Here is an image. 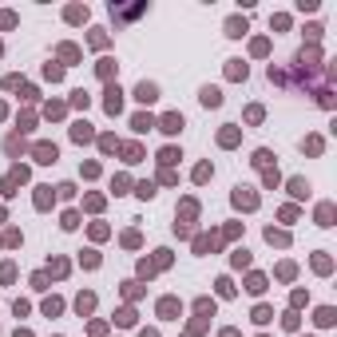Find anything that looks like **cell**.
I'll list each match as a JSON object with an SVG mask.
<instances>
[{"label":"cell","instance_id":"6da1fadb","mask_svg":"<svg viewBox=\"0 0 337 337\" xmlns=\"http://www.w3.org/2000/svg\"><path fill=\"white\" fill-rule=\"evenodd\" d=\"M234 206L254 210V206H258V195H254V191H246V187H238V191H234Z\"/></svg>","mask_w":337,"mask_h":337},{"label":"cell","instance_id":"7a4b0ae2","mask_svg":"<svg viewBox=\"0 0 337 337\" xmlns=\"http://www.w3.org/2000/svg\"><path fill=\"white\" fill-rule=\"evenodd\" d=\"M32 155H36V163H56V155H59V151H56V143H36V151H32Z\"/></svg>","mask_w":337,"mask_h":337},{"label":"cell","instance_id":"3957f363","mask_svg":"<svg viewBox=\"0 0 337 337\" xmlns=\"http://www.w3.org/2000/svg\"><path fill=\"white\" fill-rule=\"evenodd\" d=\"M135 99H139V103H155V99H159V87H155V83H139V87H135Z\"/></svg>","mask_w":337,"mask_h":337},{"label":"cell","instance_id":"277c9868","mask_svg":"<svg viewBox=\"0 0 337 337\" xmlns=\"http://www.w3.org/2000/svg\"><path fill=\"white\" fill-rule=\"evenodd\" d=\"M159 127H163L167 135H175V131H182V115H178V111H171V115H163V119H159Z\"/></svg>","mask_w":337,"mask_h":337},{"label":"cell","instance_id":"5b68a950","mask_svg":"<svg viewBox=\"0 0 337 337\" xmlns=\"http://www.w3.org/2000/svg\"><path fill=\"white\" fill-rule=\"evenodd\" d=\"M198 99H202L206 107H218V103H222V91H218V87H202V96H198Z\"/></svg>","mask_w":337,"mask_h":337},{"label":"cell","instance_id":"8992f818","mask_svg":"<svg viewBox=\"0 0 337 337\" xmlns=\"http://www.w3.org/2000/svg\"><path fill=\"white\" fill-rule=\"evenodd\" d=\"M76 310L79 314H91V310H96V294H79L76 297Z\"/></svg>","mask_w":337,"mask_h":337},{"label":"cell","instance_id":"52a82bcc","mask_svg":"<svg viewBox=\"0 0 337 337\" xmlns=\"http://www.w3.org/2000/svg\"><path fill=\"white\" fill-rule=\"evenodd\" d=\"M290 195L294 198H305V195H310V182H305V178H290Z\"/></svg>","mask_w":337,"mask_h":337},{"label":"cell","instance_id":"ba28073f","mask_svg":"<svg viewBox=\"0 0 337 337\" xmlns=\"http://www.w3.org/2000/svg\"><path fill=\"white\" fill-rule=\"evenodd\" d=\"M36 206H40V210L52 206V187H36Z\"/></svg>","mask_w":337,"mask_h":337},{"label":"cell","instance_id":"9c48e42d","mask_svg":"<svg viewBox=\"0 0 337 337\" xmlns=\"http://www.w3.org/2000/svg\"><path fill=\"white\" fill-rule=\"evenodd\" d=\"M119 96H123V91H119V87H107V111H111V115L119 111V103H123Z\"/></svg>","mask_w":337,"mask_h":337},{"label":"cell","instance_id":"30bf717a","mask_svg":"<svg viewBox=\"0 0 337 337\" xmlns=\"http://www.w3.org/2000/svg\"><path fill=\"white\" fill-rule=\"evenodd\" d=\"M159 314H163V317H175V314H178V301H175V297H163V301H159Z\"/></svg>","mask_w":337,"mask_h":337},{"label":"cell","instance_id":"8fae6325","mask_svg":"<svg viewBox=\"0 0 337 337\" xmlns=\"http://www.w3.org/2000/svg\"><path fill=\"white\" fill-rule=\"evenodd\" d=\"M72 139H76V143H87V139H91V127H87V123H76V127H72Z\"/></svg>","mask_w":337,"mask_h":337},{"label":"cell","instance_id":"7c38bea8","mask_svg":"<svg viewBox=\"0 0 337 337\" xmlns=\"http://www.w3.org/2000/svg\"><path fill=\"white\" fill-rule=\"evenodd\" d=\"M178 159H182V155H178L175 147H163V151H159V163H167V167H171V163H178Z\"/></svg>","mask_w":337,"mask_h":337},{"label":"cell","instance_id":"4fadbf2b","mask_svg":"<svg viewBox=\"0 0 337 337\" xmlns=\"http://www.w3.org/2000/svg\"><path fill=\"white\" fill-rule=\"evenodd\" d=\"M131 127H135V131H151V127H155V119H151V115H135Z\"/></svg>","mask_w":337,"mask_h":337},{"label":"cell","instance_id":"5bb4252c","mask_svg":"<svg viewBox=\"0 0 337 337\" xmlns=\"http://www.w3.org/2000/svg\"><path fill=\"white\" fill-rule=\"evenodd\" d=\"M59 310H64V301H59V297H48V301H44V314H48V317H56Z\"/></svg>","mask_w":337,"mask_h":337},{"label":"cell","instance_id":"9a60e30c","mask_svg":"<svg viewBox=\"0 0 337 337\" xmlns=\"http://www.w3.org/2000/svg\"><path fill=\"white\" fill-rule=\"evenodd\" d=\"M230 79H246V64L242 59H230Z\"/></svg>","mask_w":337,"mask_h":337},{"label":"cell","instance_id":"2e32d148","mask_svg":"<svg viewBox=\"0 0 337 337\" xmlns=\"http://www.w3.org/2000/svg\"><path fill=\"white\" fill-rule=\"evenodd\" d=\"M329 218H333V206H329V202H325V206H317V222H321V226H329Z\"/></svg>","mask_w":337,"mask_h":337},{"label":"cell","instance_id":"e0dca14e","mask_svg":"<svg viewBox=\"0 0 337 337\" xmlns=\"http://www.w3.org/2000/svg\"><path fill=\"white\" fill-rule=\"evenodd\" d=\"M250 294H262L266 290V278H262V274H254V278H250V286H246Z\"/></svg>","mask_w":337,"mask_h":337},{"label":"cell","instance_id":"ac0fdd59","mask_svg":"<svg viewBox=\"0 0 337 337\" xmlns=\"http://www.w3.org/2000/svg\"><path fill=\"white\" fill-rule=\"evenodd\" d=\"M317 325H333V310H329V305H321V310H317Z\"/></svg>","mask_w":337,"mask_h":337},{"label":"cell","instance_id":"d6986e66","mask_svg":"<svg viewBox=\"0 0 337 337\" xmlns=\"http://www.w3.org/2000/svg\"><path fill=\"white\" fill-rule=\"evenodd\" d=\"M270 317H274V314H270V310H266V305H258V310H254V321H258V325H266V321H270Z\"/></svg>","mask_w":337,"mask_h":337},{"label":"cell","instance_id":"ffe728a7","mask_svg":"<svg viewBox=\"0 0 337 337\" xmlns=\"http://www.w3.org/2000/svg\"><path fill=\"white\" fill-rule=\"evenodd\" d=\"M139 198H155V182H139Z\"/></svg>","mask_w":337,"mask_h":337},{"label":"cell","instance_id":"44dd1931","mask_svg":"<svg viewBox=\"0 0 337 337\" xmlns=\"http://www.w3.org/2000/svg\"><path fill=\"white\" fill-rule=\"evenodd\" d=\"M226 28H230V36H242V32H246V20H230Z\"/></svg>","mask_w":337,"mask_h":337},{"label":"cell","instance_id":"7402d4cb","mask_svg":"<svg viewBox=\"0 0 337 337\" xmlns=\"http://www.w3.org/2000/svg\"><path fill=\"white\" fill-rule=\"evenodd\" d=\"M266 238H270V242H278V246H286V234H282V230H274V226L266 230Z\"/></svg>","mask_w":337,"mask_h":337},{"label":"cell","instance_id":"603a6c76","mask_svg":"<svg viewBox=\"0 0 337 337\" xmlns=\"http://www.w3.org/2000/svg\"><path fill=\"white\" fill-rule=\"evenodd\" d=\"M218 294H222V297H230V294H234V286H230V278H218Z\"/></svg>","mask_w":337,"mask_h":337},{"label":"cell","instance_id":"cb8c5ba5","mask_svg":"<svg viewBox=\"0 0 337 337\" xmlns=\"http://www.w3.org/2000/svg\"><path fill=\"white\" fill-rule=\"evenodd\" d=\"M32 290H48V274H36V278H32Z\"/></svg>","mask_w":337,"mask_h":337},{"label":"cell","instance_id":"d4e9b609","mask_svg":"<svg viewBox=\"0 0 337 337\" xmlns=\"http://www.w3.org/2000/svg\"><path fill=\"white\" fill-rule=\"evenodd\" d=\"M44 76H48V79H59V76H64V68H56V64H48V68H44Z\"/></svg>","mask_w":337,"mask_h":337},{"label":"cell","instance_id":"484cf974","mask_svg":"<svg viewBox=\"0 0 337 337\" xmlns=\"http://www.w3.org/2000/svg\"><path fill=\"white\" fill-rule=\"evenodd\" d=\"M206 178H210V167H206V163H202V167H198V171H195V182H206Z\"/></svg>","mask_w":337,"mask_h":337},{"label":"cell","instance_id":"4316f807","mask_svg":"<svg viewBox=\"0 0 337 337\" xmlns=\"http://www.w3.org/2000/svg\"><path fill=\"white\" fill-rule=\"evenodd\" d=\"M143 337H159V333H155V329H143Z\"/></svg>","mask_w":337,"mask_h":337},{"label":"cell","instance_id":"83f0119b","mask_svg":"<svg viewBox=\"0 0 337 337\" xmlns=\"http://www.w3.org/2000/svg\"><path fill=\"white\" fill-rule=\"evenodd\" d=\"M16 337H32V333H28V329H16Z\"/></svg>","mask_w":337,"mask_h":337}]
</instances>
